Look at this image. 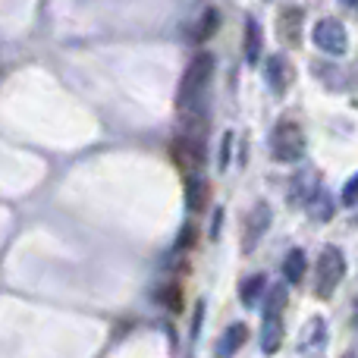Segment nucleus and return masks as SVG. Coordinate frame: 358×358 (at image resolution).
I'll list each match as a JSON object with an SVG mask.
<instances>
[{"mask_svg":"<svg viewBox=\"0 0 358 358\" xmlns=\"http://www.w3.org/2000/svg\"><path fill=\"white\" fill-rule=\"evenodd\" d=\"M324 340H327V324H324V317H315V321H308V330H305V336H302V349L321 346Z\"/></svg>","mask_w":358,"mask_h":358,"instance_id":"18","label":"nucleus"},{"mask_svg":"<svg viewBox=\"0 0 358 358\" xmlns=\"http://www.w3.org/2000/svg\"><path fill=\"white\" fill-rule=\"evenodd\" d=\"M343 358H358V343H352V346L343 352Z\"/></svg>","mask_w":358,"mask_h":358,"instance_id":"24","label":"nucleus"},{"mask_svg":"<svg viewBox=\"0 0 358 358\" xmlns=\"http://www.w3.org/2000/svg\"><path fill=\"white\" fill-rule=\"evenodd\" d=\"M343 277H346V255L336 245H327L315 267V296L330 299L336 292V286L343 283Z\"/></svg>","mask_w":358,"mask_h":358,"instance_id":"1","label":"nucleus"},{"mask_svg":"<svg viewBox=\"0 0 358 358\" xmlns=\"http://www.w3.org/2000/svg\"><path fill=\"white\" fill-rule=\"evenodd\" d=\"M208 198H210L208 179H204L201 173H195L189 179V185H185V204L192 208V214H201V210L208 208Z\"/></svg>","mask_w":358,"mask_h":358,"instance_id":"10","label":"nucleus"},{"mask_svg":"<svg viewBox=\"0 0 358 358\" xmlns=\"http://www.w3.org/2000/svg\"><path fill=\"white\" fill-rule=\"evenodd\" d=\"M245 340H248V327H245V324H229V327L220 334V340H217L214 358H233L242 346H245Z\"/></svg>","mask_w":358,"mask_h":358,"instance_id":"9","label":"nucleus"},{"mask_svg":"<svg viewBox=\"0 0 358 358\" xmlns=\"http://www.w3.org/2000/svg\"><path fill=\"white\" fill-rule=\"evenodd\" d=\"M286 299H289V292H286L283 283L271 286V289H267V302H264V317H280L283 315Z\"/></svg>","mask_w":358,"mask_h":358,"instance_id":"17","label":"nucleus"},{"mask_svg":"<svg viewBox=\"0 0 358 358\" xmlns=\"http://www.w3.org/2000/svg\"><path fill=\"white\" fill-rule=\"evenodd\" d=\"M311 38H315V48H321L330 57L346 54V48H349V31L340 19H321L315 25V31H311Z\"/></svg>","mask_w":358,"mask_h":358,"instance_id":"5","label":"nucleus"},{"mask_svg":"<svg viewBox=\"0 0 358 358\" xmlns=\"http://www.w3.org/2000/svg\"><path fill=\"white\" fill-rule=\"evenodd\" d=\"M358 201V173L343 185V204H355Z\"/></svg>","mask_w":358,"mask_h":358,"instance_id":"21","label":"nucleus"},{"mask_svg":"<svg viewBox=\"0 0 358 358\" xmlns=\"http://www.w3.org/2000/svg\"><path fill=\"white\" fill-rule=\"evenodd\" d=\"M271 217L273 214H271V208H267L264 201H258L252 210H248V217H245V239H242V242H245V252H252V248L261 242V236H264L267 227H271Z\"/></svg>","mask_w":358,"mask_h":358,"instance_id":"6","label":"nucleus"},{"mask_svg":"<svg viewBox=\"0 0 358 358\" xmlns=\"http://www.w3.org/2000/svg\"><path fill=\"white\" fill-rule=\"evenodd\" d=\"M343 3H355V0H343Z\"/></svg>","mask_w":358,"mask_h":358,"instance_id":"26","label":"nucleus"},{"mask_svg":"<svg viewBox=\"0 0 358 358\" xmlns=\"http://www.w3.org/2000/svg\"><path fill=\"white\" fill-rule=\"evenodd\" d=\"M210 76H214V54H198L195 60L189 63V69H185V76H182V82H179V98H176V104L179 107H189V104H195L198 98H201V92H204V85L210 82Z\"/></svg>","mask_w":358,"mask_h":358,"instance_id":"2","label":"nucleus"},{"mask_svg":"<svg viewBox=\"0 0 358 358\" xmlns=\"http://www.w3.org/2000/svg\"><path fill=\"white\" fill-rule=\"evenodd\" d=\"M271 151L277 161L283 164H299L305 157V132L299 123L292 120H280L277 129H273V138H271Z\"/></svg>","mask_w":358,"mask_h":358,"instance_id":"3","label":"nucleus"},{"mask_svg":"<svg viewBox=\"0 0 358 358\" xmlns=\"http://www.w3.org/2000/svg\"><path fill=\"white\" fill-rule=\"evenodd\" d=\"M317 192V179L305 170V173L296 176V182H292V192H289V204H308V198Z\"/></svg>","mask_w":358,"mask_h":358,"instance_id":"14","label":"nucleus"},{"mask_svg":"<svg viewBox=\"0 0 358 358\" xmlns=\"http://www.w3.org/2000/svg\"><path fill=\"white\" fill-rule=\"evenodd\" d=\"M308 214L315 217V220H321V223H327L330 217H334V198H330V192L327 189H317L315 195L308 198Z\"/></svg>","mask_w":358,"mask_h":358,"instance_id":"12","label":"nucleus"},{"mask_svg":"<svg viewBox=\"0 0 358 358\" xmlns=\"http://www.w3.org/2000/svg\"><path fill=\"white\" fill-rule=\"evenodd\" d=\"M305 267H308V261H305L302 248H292V252L283 258V273H286L289 283H299V280L305 277Z\"/></svg>","mask_w":358,"mask_h":358,"instance_id":"16","label":"nucleus"},{"mask_svg":"<svg viewBox=\"0 0 358 358\" xmlns=\"http://www.w3.org/2000/svg\"><path fill=\"white\" fill-rule=\"evenodd\" d=\"M220 223H223V210L217 208V214H214V227H210V236H217V233H220Z\"/></svg>","mask_w":358,"mask_h":358,"instance_id":"23","label":"nucleus"},{"mask_svg":"<svg viewBox=\"0 0 358 358\" xmlns=\"http://www.w3.org/2000/svg\"><path fill=\"white\" fill-rule=\"evenodd\" d=\"M189 239L195 242V229H182V236H179V248H185V245H189Z\"/></svg>","mask_w":358,"mask_h":358,"instance_id":"22","label":"nucleus"},{"mask_svg":"<svg viewBox=\"0 0 358 358\" xmlns=\"http://www.w3.org/2000/svg\"><path fill=\"white\" fill-rule=\"evenodd\" d=\"M302 22H305L302 6H286V10L280 13V22H277L280 41H283V44H292V48H296V44L302 41Z\"/></svg>","mask_w":358,"mask_h":358,"instance_id":"8","label":"nucleus"},{"mask_svg":"<svg viewBox=\"0 0 358 358\" xmlns=\"http://www.w3.org/2000/svg\"><path fill=\"white\" fill-rule=\"evenodd\" d=\"M264 76H267V85H271L273 94H286V88H289V82H292V69H289V63H286L283 54L267 57Z\"/></svg>","mask_w":358,"mask_h":358,"instance_id":"7","label":"nucleus"},{"mask_svg":"<svg viewBox=\"0 0 358 358\" xmlns=\"http://www.w3.org/2000/svg\"><path fill=\"white\" fill-rule=\"evenodd\" d=\"M261 25L255 19H245V60L248 63H258L261 60Z\"/></svg>","mask_w":358,"mask_h":358,"instance_id":"15","label":"nucleus"},{"mask_svg":"<svg viewBox=\"0 0 358 358\" xmlns=\"http://www.w3.org/2000/svg\"><path fill=\"white\" fill-rule=\"evenodd\" d=\"M283 346V317H264V327H261V349L264 355L280 352Z\"/></svg>","mask_w":358,"mask_h":358,"instance_id":"11","label":"nucleus"},{"mask_svg":"<svg viewBox=\"0 0 358 358\" xmlns=\"http://www.w3.org/2000/svg\"><path fill=\"white\" fill-rule=\"evenodd\" d=\"M217 25H220V13H217V10H204L201 22L195 25V41H208V38L217 31Z\"/></svg>","mask_w":358,"mask_h":358,"instance_id":"19","label":"nucleus"},{"mask_svg":"<svg viewBox=\"0 0 358 358\" xmlns=\"http://www.w3.org/2000/svg\"><path fill=\"white\" fill-rule=\"evenodd\" d=\"M161 305H167L170 311L182 308V292H179V286H167V289H161Z\"/></svg>","mask_w":358,"mask_h":358,"instance_id":"20","label":"nucleus"},{"mask_svg":"<svg viewBox=\"0 0 358 358\" xmlns=\"http://www.w3.org/2000/svg\"><path fill=\"white\" fill-rule=\"evenodd\" d=\"M170 151H173V161L179 164V167H182L185 173L195 176L198 170H201V164H204V136L198 129L185 132V136L176 138Z\"/></svg>","mask_w":358,"mask_h":358,"instance_id":"4","label":"nucleus"},{"mask_svg":"<svg viewBox=\"0 0 358 358\" xmlns=\"http://www.w3.org/2000/svg\"><path fill=\"white\" fill-rule=\"evenodd\" d=\"M267 292V280L261 277V273H255V277H248V280H242L239 283V302L242 305H258V299Z\"/></svg>","mask_w":358,"mask_h":358,"instance_id":"13","label":"nucleus"},{"mask_svg":"<svg viewBox=\"0 0 358 358\" xmlns=\"http://www.w3.org/2000/svg\"><path fill=\"white\" fill-rule=\"evenodd\" d=\"M352 327L358 330V299H355V302H352Z\"/></svg>","mask_w":358,"mask_h":358,"instance_id":"25","label":"nucleus"}]
</instances>
